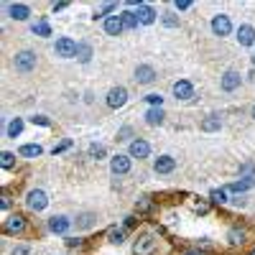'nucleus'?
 Here are the masks:
<instances>
[{
	"label": "nucleus",
	"instance_id": "nucleus-1",
	"mask_svg": "<svg viewBox=\"0 0 255 255\" xmlns=\"http://www.w3.org/2000/svg\"><path fill=\"white\" fill-rule=\"evenodd\" d=\"M13 67H15V72H23V74L36 69V54L33 51H18L13 59Z\"/></svg>",
	"mask_w": 255,
	"mask_h": 255
},
{
	"label": "nucleus",
	"instance_id": "nucleus-2",
	"mask_svg": "<svg viewBox=\"0 0 255 255\" xmlns=\"http://www.w3.org/2000/svg\"><path fill=\"white\" fill-rule=\"evenodd\" d=\"M26 204L28 209L33 212H44L49 207V197H46V191H41V189H31L28 191V197H26Z\"/></svg>",
	"mask_w": 255,
	"mask_h": 255
},
{
	"label": "nucleus",
	"instance_id": "nucleus-3",
	"mask_svg": "<svg viewBox=\"0 0 255 255\" xmlns=\"http://www.w3.org/2000/svg\"><path fill=\"white\" fill-rule=\"evenodd\" d=\"M54 51H56V56H61V59H72V56H77V44L72 38H59L56 41V46H54Z\"/></svg>",
	"mask_w": 255,
	"mask_h": 255
},
{
	"label": "nucleus",
	"instance_id": "nucleus-4",
	"mask_svg": "<svg viewBox=\"0 0 255 255\" xmlns=\"http://www.w3.org/2000/svg\"><path fill=\"white\" fill-rule=\"evenodd\" d=\"M230 31H232L230 15L220 13V15H215V18H212V33H215V36H227Z\"/></svg>",
	"mask_w": 255,
	"mask_h": 255
},
{
	"label": "nucleus",
	"instance_id": "nucleus-5",
	"mask_svg": "<svg viewBox=\"0 0 255 255\" xmlns=\"http://www.w3.org/2000/svg\"><path fill=\"white\" fill-rule=\"evenodd\" d=\"M133 253H135V255H153V253H156V240H153L151 235L138 238L135 245H133Z\"/></svg>",
	"mask_w": 255,
	"mask_h": 255
},
{
	"label": "nucleus",
	"instance_id": "nucleus-6",
	"mask_svg": "<svg viewBox=\"0 0 255 255\" xmlns=\"http://www.w3.org/2000/svg\"><path fill=\"white\" fill-rule=\"evenodd\" d=\"M128 102V90L125 87H113L108 92V105L115 110V108H123V105Z\"/></svg>",
	"mask_w": 255,
	"mask_h": 255
},
{
	"label": "nucleus",
	"instance_id": "nucleus-7",
	"mask_svg": "<svg viewBox=\"0 0 255 255\" xmlns=\"http://www.w3.org/2000/svg\"><path fill=\"white\" fill-rule=\"evenodd\" d=\"M110 168H113V174H128L130 171V156H123V153L113 156L110 158Z\"/></svg>",
	"mask_w": 255,
	"mask_h": 255
},
{
	"label": "nucleus",
	"instance_id": "nucleus-8",
	"mask_svg": "<svg viewBox=\"0 0 255 255\" xmlns=\"http://www.w3.org/2000/svg\"><path fill=\"white\" fill-rule=\"evenodd\" d=\"M176 168V161L171 158V156H158L156 161H153V171L156 174H171Z\"/></svg>",
	"mask_w": 255,
	"mask_h": 255
},
{
	"label": "nucleus",
	"instance_id": "nucleus-9",
	"mask_svg": "<svg viewBox=\"0 0 255 255\" xmlns=\"http://www.w3.org/2000/svg\"><path fill=\"white\" fill-rule=\"evenodd\" d=\"M123 28H125L123 15H108V18H105V31H108L110 36H120Z\"/></svg>",
	"mask_w": 255,
	"mask_h": 255
},
{
	"label": "nucleus",
	"instance_id": "nucleus-10",
	"mask_svg": "<svg viewBox=\"0 0 255 255\" xmlns=\"http://www.w3.org/2000/svg\"><path fill=\"white\" fill-rule=\"evenodd\" d=\"M174 95H176V100H191V97H194V87H191V82L179 79L174 84Z\"/></svg>",
	"mask_w": 255,
	"mask_h": 255
},
{
	"label": "nucleus",
	"instance_id": "nucleus-11",
	"mask_svg": "<svg viewBox=\"0 0 255 255\" xmlns=\"http://www.w3.org/2000/svg\"><path fill=\"white\" fill-rule=\"evenodd\" d=\"M156 79V69L148 67V64H140V67L135 69V82L138 84H151Z\"/></svg>",
	"mask_w": 255,
	"mask_h": 255
},
{
	"label": "nucleus",
	"instance_id": "nucleus-12",
	"mask_svg": "<svg viewBox=\"0 0 255 255\" xmlns=\"http://www.w3.org/2000/svg\"><path fill=\"white\" fill-rule=\"evenodd\" d=\"M23 230H26V220L20 215H10L5 220V232H10V235H18V232H23Z\"/></svg>",
	"mask_w": 255,
	"mask_h": 255
},
{
	"label": "nucleus",
	"instance_id": "nucleus-13",
	"mask_svg": "<svg viewBox=\"0 0 255 255\" xmlns=\"http://www.w3.org/2000/svg\"><path fill=\"white\" fill-rule=\"evenodd\" d=\"M148 153H151V145H148L143 138H138V140L130 143V158H145Z\"/></svg>",
	"mask_w": 255,
	"mask_h": 255
},
{
	"label": "nucleus",
	"instance_id": "nucleus-14",
	"mask_svg": "<svg viewBox=\"0 0 255 255\" xmlns=\"http://www.w3.org/2000/svg\"><path fill=\"white\" fill-rule=\"evenodd\" d=\"M220 84H222V90H225V92L238 90V87H240V74H238V72H225Z\"/></svg>",
	"mask_w": 255,
	"mask_h": 255
},
{
	"label": "nucleus",
	"instance_id": "nucleus-15",
	"mask_svg": "<svg viewBox=\"0 0 255 255\" xmlns=\"http://www.w3.org/2000/svg\"><path fill=\"white\" fill-rule=\"evenodd\" d=\"M238 41H240L243 46H253V44H255V28L248 26V23L240 26V28H238Z\"/></svg>",
	"mask_w": 255,
	"mask_h": 255
},
{
	"label": "nucleus",
	"instance_id": "nucleus-16",
	"mask_svg": "<svg viewBox=\"0 0 255 255\" xmlns=\"http://www.w3.org/2000/svg\"><path fill=\"white\" fill-rule=\"evenodd\" d=\"M69 225H72V222H69L67 217H61V215L49 220V230H51V232H56V235H64V232L69 230Z\"/></svg>",
	"mask_w": 255,
	"mask_h": 255
},
{
	"label": "nucleus",
	"instance_id": "nucleus-17",
	"mask_svg": "<svg viewBox=\"0 0 255 255\" xmlns=\"http://www.w3.org/2000/svg\"><path fill=\"white\" fill-rule=\"evenodd\" d=\"M8 13H10V18H15V20H26V18L31 15L28 5H23V3H13V5L8 8Z\"/></svg>",
	"mask_w": 255,
	"mask_h": 255
},
{
	"label": "nucleus",
	"instance_id": "nucleus-18",
	"mask_svg": "<svg viewBox=\"0 0 255 255\" xmlns=\"http://www.w3.org/2000/svg\"><path fill=\"white\" fill-rule=\"evenodd\" d=\"M253 186H255V179H253V176H245V179H240V181H232V184H230V191L243 194V191H248V189H253Z\"/></svg>",
	"mask_w": 255,
	"mask_h": 255
},
{
	"label": "nucleus",
	"instance_id": "nucleus-19",
	"mask_svg": "<svg viewBox=\"0 0 255 255\" xmlns=\"http://www.w3.org/2000/svg\"><path fill=\"white\" fill-rule=\"evenodd\" d=\"M220 125H222L220 115H207V118L202 120V130H204V133H215V130H220Z\"/></svg>",
	"mask_w": 255,
	"mask_h": 255
},
{
	"label": "nucleus",
	"instance_id": "nucleus-20",
	"mask_svg": "<svg viewBox=\"0 0 255 255\" xmlns=\"http://www.w3.org/2000/svg\"><path fill=\"white\" fill-rule=\"evenodd\" d=\"M245 238H248V232H245L243 227H232V230L227 232V240H230L232 245H243Z\"/></svg>",
	"mask_w": 255,
	"mask_h": 255
},
{
	"label": "nucleus",
	"instance_id": "nucleus-21",
	"mask_svg": "<svg viewBox=\"0 0 255 255\" xmlns=\"http://www.w3.org/2000/svg\"><path fill=\"white\" fill-rule=\"evenodd\" d=\"M108 240L113 245H123L125 243V227H110L108 230Z\"/></svg>",
	"mask_w": 255,
	"mask_h": 255
},
{
	"label": "nucleus",
	"instance_id": "nucleus-22",
	"mask_svg": "<svg viewBox=\"0 0 255 255\" xmlns=\"http://www.w3.org/2000/svg\"><path fill=\"white\" fill-rule=\"evenodd\" d=\"M138 20H140V23H153V20H156V10L153 8H148V5H140L138 8Z\"/></svg>",
	"mask_w": 255,
	"mask_h": 255
},
{
	"label": "nucleus",
	"instance_id": "nucleus-23",
	"mask_svg": "<svg viewBox=\"0 0 255 255\" xmlns=\"http://www.w3.org/2000/svg\"><path fill=\"white\" fill-rule=\"evenodd\" d=\"M163 118H166V115H163L161 108H151V110L145 113V123H148V125H161Z\"/></svg>",
	"mask_w": 255,
	"mask_h": 255
},
{
	"label": "nucleus",
	"instance_id": "nucleus-24",
	"mask_svg": "<svg viewBox=\"0 0 255 255\" xmlns=\"http://www.w3.org/2000/svg\"><path fill=\"white\" fill-rule=\"evenodd\" d=\"M41 148L38 143H28V145H20V156H26V158H36V156H41Z\"/></svg>",
	"mask_w": 255,
	"mask_h": 255
},
{
	"label": "nucleus",
	"instance_id": "nucleus-25",
	"mask_svg": "<svg viewBox=\"0 0 255 255\" xmlns=\"http://www.w3.org/2000/svg\"><path fill=\"white\" fill-rule=\"evenodd\" d=\"M77 59H79L82 64H87V61L92 59V46L84 44V41H82V44H77Z\"/></svg>",
	"mask_w": 255,
	"mask_h": 255
},
{
	"label": "nucleus",
	"instance_id": "nucleus-26",
	"mask_svg": "<svg viewBox=\"0 0 255 255\" xmlns=\"http://www.w3.org/2000/svg\"><path fill=\"white\" fill-rule=\"evenodd\" d=\"M20 130H23V120H20V118H13V120L8 123V138H18Z\"/></svg>",
	"mask_w": 255,
	"mask_h": 255
},
{
	"label": "nucleus",
	"instance_id": "nucleus-27",
	"mask_svg": "<svg viewBox=\"0 0 255 255\" xmlns=\"http://www.w3.org/2000/svg\"><path fill=\"white\" fill-rule=\"evenodd\" d=\"M123 15V23H125V28H138V13H133V10H125V13H120Z\"/></svg>",
	"mask_w": 255,
	"mask_h": 255
},
{
	"label": "nucleus",
	"instance_id": "nucleus-28",
	"mask_svg": "<svg viewBox=\"0 0 255 255\" xmlns=\"http://www.w3.org/2000/svg\"><path fill=\"white\" fill-rule=\"evenodd\" d=\"M31 31H33L36 36H51V26L46 23V20H38V23H33Z\"/></svg>",
	"mask_w": 255,
	"mask_h": 255
},
{
	"label": "nucleus",
	"instance_id": "nucleus-29",
	"mask_svg": "<svg viewBox=\"0 0 255 255\" xmlns=\"http://www.w3.org/2000/svg\"><path fill=\"white\" fill-rule=\"evenodd\" d=\"M209 199L215 202V204H225V202H227V191H225V189H215V191L209 194Z\"/></svg>",
	"mask_w": 255,
	"mask_h": 255
},
{
	"label": "nucleus",
	"instance_id": "nucleus-30",
	"mask_svg": "<svg viewBox=\"0 0 255 255\" xmlns=\"http://www.w3.org/2000/svg\"><path fill=\"white\" fill-rule=\"evenodd\" d=\"M92 225H95V215H90V212L77 220V227H82V230H87V227H92Z\"/></svg>",
	"mask_w": 255,
	"mask_h": 255
},
{
	"label": "nucleus",
	"instance_id": "nucleus-31",
	"mask_svg": "<svg viewBox=\"0 0 255 255\" xmlns=\"http://www.w3.org/2000/svg\"><path fill=\"white\" fill-rule=\"evenodd\" d=\"M90 156H92V158H105V145L92 143V145H90Z\"/></svg>",
	"mask_w": 255,
	"mask_h": 255
},
{
	"label": "nucleus",
	"instance_id": "nucleus-32",
	"mask_svg": "<svg viewBox=\"0 0 255 255\" xmlns=\"http://www.w3.org/2000/svg\"><path fill=\"white\" fill-rule=\"evenodd\" d=\"M13 163H15V156H13L10 151H5L3 156H0V166H3V168H10Z\"/></svg>",
	"mask_w": 255,
	"mask_h": 255
},
{
	"label": "nucleus",
	"instance_id": "nucleus-33",
	"mask_svg": "<svg viewBox=\"0 0 255 255\" xmlns=\"http://www.w3.org/2000/svg\"><path fill=\"white\" fill-rule=\"evenodd\" d=\"M163 23H166L168 28H176V26H179V18H176L174 13H163Z\"/></svg>",
	"mask_w": 255,
	"mask_h": 255
},
{
	"label": "nucleus",
	"instance_id": "nucleus-34",
	"mask_svg": "<svg viewBox=\"0 0 255 255\" xmlns=\"http://www.w3.org/2000/svg\"><path fill=\"white\" fill-rule=\"evenodd\" d=\"M151 207H153V204H151V199H148V197H140V199H138V204H135V209H138V212H148Z\"/></svg>",
	"mask_w": 255,
	"mask_h": 255
},
{
	"label": "nucleus",
	"instance_id": "nucleus-35",
	"mask_svg": "<svg viewBox=\"0 0 255 255\" xmlns=\"http://www.w3.org/2000/svg\"><path fill=\"white\" fill-rule=\"evenodd\" d=\"M145 100L153 105V108H161V102H163V97L161 95H145Z\"/></svg>",
	"mask_w": 255,
	"mask_h": 255
},
{
	"label": "nucleus",
	"instance_id": "nucleus-36",
	"mask_svg": "<svg viewBox=\"0 0 255 255\" xmlns=\"http://www.w3.org/2000/svg\"><path fill=\"white\" fill-rule=\"evenodd\" d=\"M10 255H31V248L28 245H18V248H13Z\"/></svg>",
	"mask_w": 255,
	"mask_h": 255
},
{
	"label": "nucleus",
	"instance_id": "nucleus-37",
	"mask_svg": "<svg viewBox=\"0 0 255 255\" xmlns=\"http://www.w3.org/2000/svg\"><path fill=\"white\" fill-rule=\"evenodd\" d=\"M69 145H72V140H61L59 145H54V156H56V153H61V151H67Z\"/></svg>",
	"mask_w": 255,
	"mask_h": 255
},
{
	"label": "nucleus",
	"instance_id": "nucleus-38",
	"mask_svg": "<svg viewBox=\"0 0 255 255\" xmlns=\"http://www.w3.org/2000/svg\"><path fill=\"white\" fill-rule=\"evenodd\" d=\"M113 8H115V5H113V3H108V5H102V8H100V10H97V13H95V18H102V15H105V13H113Z\"/></svg>",
	"mask_w": 255,
	"mask_h": 255
},
{
	"label": "nucleus",
	"instance_id": "nucleus-39",
	"mask_svg": "<svg viewBox=\"0 0 255 255\" xmlns=\"http://www.w3.org/2000/svg\"><path fill=\"white\" fill-rule=\"evenodd\" d=\"M31 120H33L36 125H49V123H51V120H49L46 115H36V118H31Z\"/></svg>",
	"mask_w": 255,
	"mask_h": 255
},
{
	"label": "nucleus",
	"instance_id": "nucleus-40",
	"mask_svg": "<svg viewBox=\"0 0 255 255\" xmlns=\"http://www.w3.org/2000/svg\"><path fill=\"white\" fill-rule=\"evenodd\" d=\"M174 5H176L179 10H186V8H189L191 3H189V0H176V3H174Z\"/></svg>",
	"mask_w": 255,
	"mask_h": 255
},
{
	"label": "nucleus",
	"instance_id": "nucleus-41",
	"mask_svg": "<svg viewBox=\"0 0 255 255\" xmlns=\"http://www.w3.org/2000/svg\"><path fill=\"white\" fill-rule=\"evenodd\" d=\"M243 174H250V176H253V174H255V166H253V163H245V166H243Z\"/></svg>",
	"mask_w": 255,
	"mask_h": 255
},
{
	"label": "nucleus",
	"instance_id": "nucleus-42",
	"mask_svg": "<svg viewBox=\"0 0 255 255\" xmlns=\"http://www.w3.org/2000/svg\"><path fill=\"white\" fill-rule=\"evenodd\" d=\"M128 135H130V128H123V130H120V138H118V140H128Z\"/></svg>",
	"mask_w": 255,
	"mask_h": 255
},
{
	"label": "nucleus",
	"instance_id": "nucleus-43",
	"mask_svg": "<svg viewBox=\"0 0 255 255\" xmlns=\"http://www.w3.org/2000/svg\"><path fill=\"white\" fill-rule=\"evenodd\" d=\"M67 245H69V248H79L82 240H74V238H72V240H67Z\"/></svg>",
	"mask_w": 255,
	"mask_h": 255
},
{
	"label": "nucleus",
	"instance_id": "nucleus-44",
	"mask_svg": "<svg viewBox=\"0 0 255 255\" xmlns=\"http://www.w3.org/2000/svg\"><path fill=\"white\" fill-rule=\"evenodd\" d=\"M194 209H197V212H199V215H204V212H207V209H209V207H207V204H197V207H194Z\"/></svg>",
	"mask_w": 255,
	"mask_h": 255
},
{
	"label": "nucleus",
	"instance_id": "nucleus-45",
	"mask_svg": "<svg viewBox=\"0 0 255 255\" xmlns=\"http://www.w3.org/2000/svg\"><path fill=\"white\" fill-rule=\"evenodd\" d=\"M186 255H204V253H186Z\"/></svg>",
	"mask_w": 255,
	"mask_h": 255
},
{
	"label": "nucleus",
	"instance_id": "nucleus-46",
	"mask_svg": "<svg viewBox=\"0 0 255 255\" xmlns=\"http://www.w3.org/2000/svg\"><path fill=\"white\" fill-rule=\"evenodd\" d=\"M248 255H255V248H253V250H250V253H248Z\"/></svg>",
	"mask_w": 255,
	"mask_h": 255
},
{
	"label": "nucleus",
	"instance_id": "nucleus-47",
	"mask_svg": "<svg viewBox=\"0 0 255 255\" xmlns=\"http://www.w3.org/2000/svg\"><path fill=\"white\" fill-rule=\"evenodd\" d=\"M253 118H255V105H253Z\"/></svg>",
	"mask_w": 255,
	"mask_h": 255
},
{
	"label": "nucleus",
	"instance_id": "nucleus-48",
	"mask_svg": "<svg viewBox=\"0 0 255 255\" xmlns=\"http://www.w3.org/2000/svg\"><path fill=\"white\" fill-rule=\"evenodd\" d=\"M253 64H255V59H253Z\"/></svg>",
	"mask_w": 255,
	"mask_h": 255
}]
</instances>
